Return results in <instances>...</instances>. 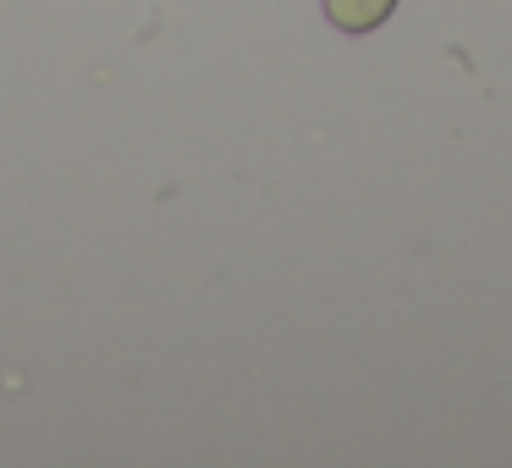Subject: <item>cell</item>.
<instances>
[{
    "label": "cell",
    "mask_w": 512,
    "mask_h": 468,
    "mask_svg": "<svg viewBox=\"0 0 512 468\" xmlns=\"http://www.w3.org/2000/svg\"><path fill=\"white\" fill-rule=\"evenodd\" d=\"M397 12V0H325V17H331V28H342V34H375L386 17Z\"/></svg>",
    "instance_id": "cell-1"
}]
</instances>
